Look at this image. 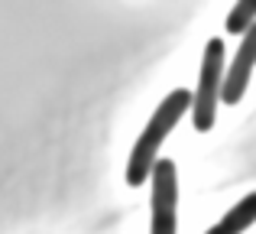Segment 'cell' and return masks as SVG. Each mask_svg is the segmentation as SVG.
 Segmentation results:
<instances>
[{"mask_svg": "<svg viewBox=\"0 0 256 234\" xmlns=\"http://www.w3.org/2000/svg\"><path fill=\"white\" fill-rule=\"evenodd\" d=\"M188 108H192V91L175 88L172 95H166V101L156 108V114L150 117L146 130L140 133L136 146H133L130 166H126V182H130L133 189H136V185H143L146 179L152 176V166H156V150L162 146V140L172 133V127L185 117Z\"/></svg>", "mask_w": 256, "mask_h": 234, "instance_id": "obj_1", "label": "cell"}, {"mask_svg": "<svg viewBox=\"0 0 256 234\" xmlns=\"http://www.w3.org/2000/svg\"><path fill=\"white\" fill-rule=\"evenodd\" d=\"M220 85H224V39H211L204 49V59H201L198 91L192 95L194 130H211L214 108H218V98H220Z\"/></svg>", "mask_w": 256, "mask_h": 234, "instance_id": "obj_2", "label": "cell"}, {"mask_svg": "<svg viewBox=\"0 0 256 234\" xmlns=\"http://www.w3.org/2000/svg\"><path fill=\"white\" fill-rule=\"evenodd\" d=\"M152 228L150 234L178 231V172L172 159H156L152 166Z\"/></svg>", "mask_w": 256, "mask_h": 234, "instance_id": "obj_3", "label": "cell"}, {"mask_svg": "<svg viewBox=\"0 0 256 234\" xmlns=\"http://www.w3.org/2000/svg\"><path fill=\"white\" fill-rule=\"evenodd\" d=\"M253 65H256V23L244 33V43H240L237 56H234V65L227 69V78L220 85V101L224 104H237L246 91V82L253 75Z\"/></svg>", "mask_w": 256, "mask_h": 234, "instance_id": "obj_4", "label": "cell"}, {"mask_svg": "<svg viewBox=\"0 0 256 234\" xmlns=\"http://www.w3.org/2000/svg\"><path fill=\"white\" fill-rule=\"evenodd\" d=\"M253 221H256V192L240 198V202L234 205V208L227 211V215L220 218V221L214 224L208 234H244Z\"/></svg>", "mask_w": 256, "mask_h": 234, "instance_id": "obj_5", "label": "cell"}, {"mask_svg": "<svg viewBox=\"0 0 256 234\" xmlns=\"http://www.w3.org/2000/svg\"><path fill=\"white\" fill-rule=\"evenodd\" d=\"M256 23V0H244L227 13V33H246Z\"/></svg>", "mask_w": 256, "mask_h": 234, "instance_id": "obj_6", "label": "cell"}]
</instances>
